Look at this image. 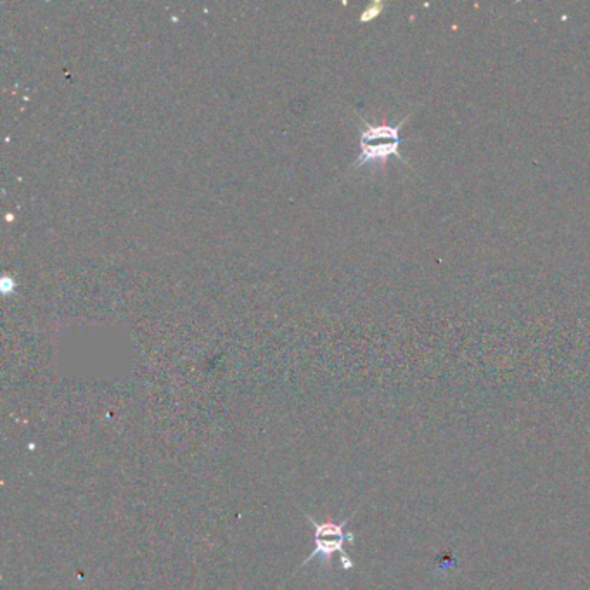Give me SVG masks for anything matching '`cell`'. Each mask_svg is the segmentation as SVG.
<instances>
[{"label": "cell", "mask_w": 590, "mask_h": 590, "mask_svg": "<svg viewBox=\"0 0 590 590\" xmlns=\"http://www.w3.org/2000/svg\"><path fill=\"white\" fill-rule=\"evenodd\" d=\"M409 116H405L396 125H388V124L375 125V124L362 120L364 128L360 132V155H358L355 163L352 165V170L360 168L362 165H367V163H385L390 156H396L398 160L405 161L398 153V147L402 143L400 128L409 120Z\"/></svg>", "instance_id": "1"}, {"label": "cell", "mask_w": 590, "mask_h": 590, "mask_svg": "<svg viewBox=\"0 0 590 590\" xmlns=\"http://www.w3.org/2000/svg\"><path fill=\"white\" fill-rule=\"evenodd\" d=\"M350 519H345L341 523H317L315 519H312L314 526H315V551L306 557L304 561L305 565H308L314 557L321 555V557H329L335 553H341L345 555V542H346V534H345V526L348 525ZM346 561H350L348 555H345Z\"/></svg>", "instance_id": "2"}, {"label": "cell", "mask_w": 590, "mask_h": 590, "mask_svg": "<svg viewBox=\"0 0 590 590\" xmlns=\"http://www.w3.org/2000/svg\"><path fill=\"white\" fill-rule=\"evenodd\" d=\"M381 11H383V4L375 2V4H371V5H369V9L364 11V15L360 16V19H362V21H369V19L375 18L377 15H381Z\"/></svg>", "instance_id": "3"}]
</instances>
